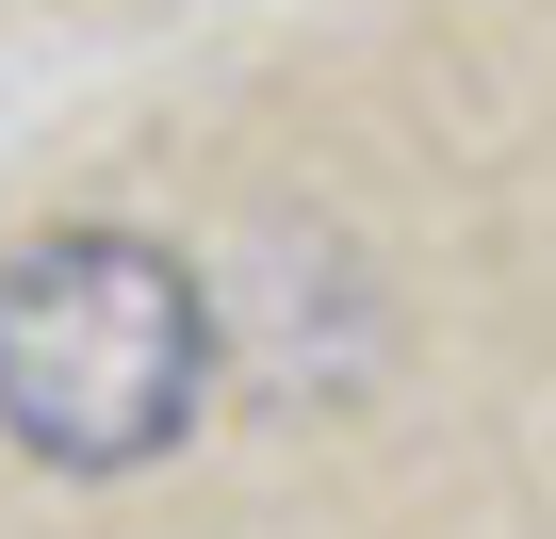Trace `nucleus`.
<instances>
[{
    "label": "nucleus",
    "mask_w": 556,
    "mask_h": 539,
    "mask_svg": "<svg viewBox=\"0 0 556 539\" xmlns=\"http://www.w3.org/2000/svg\"><path fill=\"white\" fill-rule=\"evenodd\" d=\"M229 311L148 229H34L0 245V441L34 474H148L213 409Z\"/></svg>",
    "instance_id": "1"
}]
</instances>
